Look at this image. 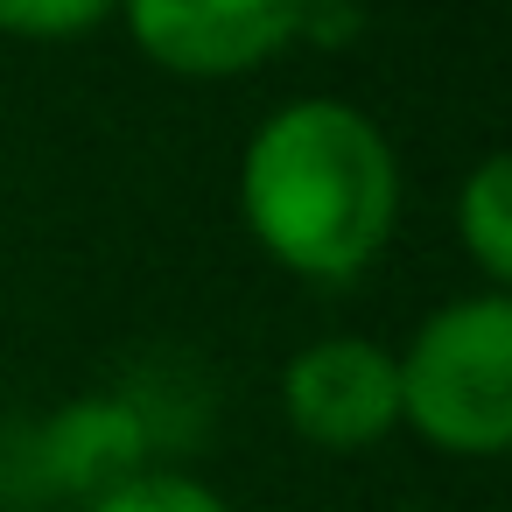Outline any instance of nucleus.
<instances>
[{
  "label": "nucleus",
  "instance_id": "obj_1",
  "mask_svg": "<svg viewBox=\"0 0 512 512\" xmlns=\"http://www.w3.org/2000/svg\"><path fill=\"white\" fill-rule=\"evenodd\" d=\"M239 218L274 267L344 288L400 225L393 141L344 99H295L267 113L239 155Z\"/></svg>",
  "mask_w": 512,
  "mask_h": 512
},
{
  "label": "nucleus",
  "instance_id": "obj_2",
  "mask_svg": "<svg viewBox=\"0 0 512 512\" xmlns=\"http://www.w3.org/2000/svg\"><path fill=\"white\" fill-rule=\"evenodd\" d=\"M400 372V421L463 463H491L512 442V302L505 295H456L393 358Z\"/></svg>",
  "mask_w": 512,
  "mask_h": 512
},
{
  "label": "nucleus",
  "instance_id": "obj_3",
  "mask_svg": "<svg viewBox=\"0 0 512 512\" xmlns=\"http://www.w3.org/2000/svg\"><path fill=\"white\" fill-rule=\"evenodd\" d=\"M316 0H120V22L155 71L239 78L309 36Z\"/></svg>",
  "mask_w": 512,
  "mask_h": 512
},
{
  "label": "nucleus",
  "instance_id": "obj_4",
  "mask_svg": "<svg viewBox=\"0 0 512 512\" xmlns=\"http://www.w3.org/2000/svg\"><path fill=\"white\" fill-rule=\"evenodd\" d=\"M281 414L309 449L358 456L400 428V372L372 337H316L281 365Z\"/></svg>",
  "mask_w": 512,
  "mask_h": 512
},
{
  "label": "nucleus",
  "instance_id": "obj_5",
  "mask_svg": "<svg viewBox=\"0 0 512 512\" xmlns=\"http://www.w3.org/2000/svg\"><path fill=\"white\" fill-rule=\"evenodd\" d=\"M141 449H148V421H141L127 400H78L71 414L50 421V435H43V470L64 477L71 491L99 498V491H113V484H127V477H141V470H134Z\"/></svg>",
  "mask_w": 512,
  "mask_h": 512
},
{
  "label": "nucleus",
  "instance_id": "obj_6",
  "mask_svg": "<svg viewBox=\"0 0 512 512\" xmlns=\"http://www.w3.org/2000/svg\"><path fill=\"white\" fill-rule=\"evenodd\" d=\"M456 246L470 253L484 288L505 295V281H512V162L505 155H477V169L463 176V190H456Z\"/></svg>",
  "mask_w": 512,
  "mask_h": 512
},
{
  "label": "nucleus",
  "instance_id": "obj_7",
  "mask_svg": "<svg viewBox=\"0 0 512 512\" xmlns=\"http://www.w3.org/2000/svg\"><path fill=\"white\" fill-rule=\"evenodd\" d=\"M85 512H232L211 484L197 477H176V470H141L99 498H85Z\"/></svg>",
  "mask_w": 512,
  "mask_h": 512
},
{
  "label": "nucleus",
  "instance_id": "obj_8",
  "mask_svg": "<svg viewBox=\"0 0 512 512\" xmlns=\"http://www.w3.org/2000/svg\"><path fill=\"white\" fill-rule=\"evenodd\" d=\"M106 15H120V0H0V36L71 43V36H92Z\"/></svg>",
  "mask_w": 512,
  "mask_h": 512
}]
</instances>
